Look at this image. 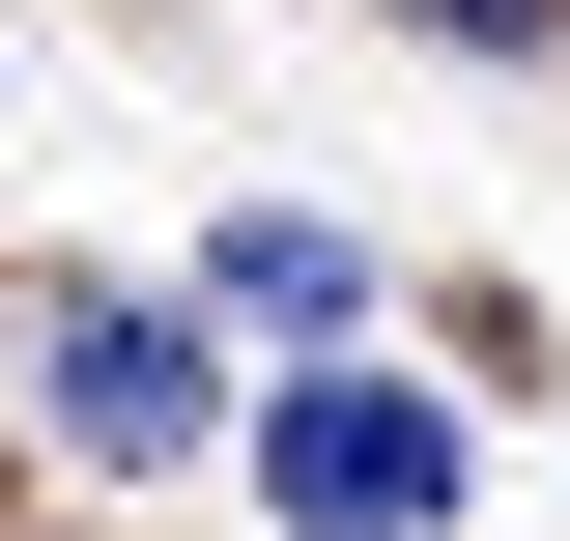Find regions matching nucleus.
<instances>
[{
    "label": "nucleus",
    "instance_id": "f257e3e1",
    "mask_svg": "<svg viewBox=\"0 0 570 541\" xmlns=\"http://www.w3.org/2000/svg\"><path fill=\"white\" fill-rule=\"evenodd\" d=\"M228 456H257L285 541H456V484H485V456H456V400H400V371H343V342H314Z\"/></svg>",
    "mask_w": 570,
    "mask_h": 541
},
{
    "label": "nucleus",
    "instance_id": "f03ea898",
    "mask_svg": "<svg viewBox=\"0 0 570 541\" xmlns=\"http://www.w3.org/2000/svg\"><path fill=\"white\" fill-rule=\"evenodd\" d=\"M29 400H58L86 456H115V484H171V456H228V314H171V285H86Z\"/></svg>",
    "mask_w": 570,
    "mask_h": 541
},
{
    "label": "nucleus",
    "instance_id": "7ed1b4c3",
    "mask_svg": "<svg viewBox=\"0 0 570 541\" xmlns=\"http://www.w3.org/2000/svg\"><path fill=\"white\" fill-rule=\"evenodd\" d=\"M200 314H228V342H371V228L228 200V228H200Z\"/></svg>",
    "mask_w": 570,
    "mask_h": 541
},
{
    "label": "nucleus",
    "instance_id": "20e7f679",
    "mask_svg": "<svg viewBox=\"0 0 570 541\" xmlns=\"http://www.w3.org/2000/svg\"><path fill=\"white\" fill-rule=\"evenodd\" d=\"M400 29H456V58H542V29H570V0H400Z\"/></svg>",
    "mask_w": 570,
    "mask_h": 541
}]
</instances>
